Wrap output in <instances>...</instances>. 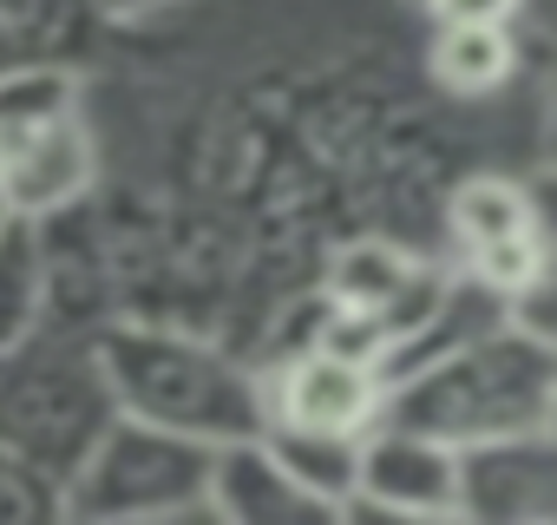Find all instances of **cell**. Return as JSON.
Here are the masks:
<instances>
[{
    "mask_svg": "<svg viewBox=\"0 0 557 525\" xmlns=\"http://www.w3.org/2000/svg\"><path fill=\"white\" fill-rule=\"evenodd\" d=\"M524 66V40L518 27H459V21H433V47H426V73L446 99H498Z\"/></svg>",
    "mask_w": 557,
    "mask_h": 525,
    "instance_id": "30bf717a",
    "label": "cell"
},
{
    "mask_svg": "<svg viewBox=\"0 0 557 525\" xmlns=\"http://www.w3.org/2000/svg\"><path fill=\"white\" fill-rule=\"evenodd\" d=\"M322 296L381 316V322L394 329V355H400V349L433 322V309H440V296H446V277L433 270V262L407 256L400 243H374V236H361V243L335 249Z\"/></svg>",
    "mask_w": 557,
    "mask_h": 525,
    "instance_id": "52a82bcc",
    "label": "cell"
},
{
    "mask_svg": "<svg viewBox=\"0 0 557 525\" xmlns=\"http://www.w3.org/2000/svg\"><path fill=\"white\" fill-rule=\"evenodd\" d=\"M413 8H433V0H413Z\"/></svg>",
    "mask_w": 557,
    "mask_h": 525,
    "instance_id": "7402d4cb",
    "label": "cell"
},
{
    "mask_svg": "<svg viewBox=\"0 0 557 525\" xmlns=\"http://www.w3.org/2000/svg\"><path fill=\"white\" fill-rule=\"evenodd\" d=\"M40 518H66V486L34 460H21L14 447H0V525H40Z\"/></svg>",
    "mask_w": 557,
    "mask_h": 525,
    "instance_id": "9a60e30c",
    "label": "cell"
},
{
    "mask_svg": "<svg viewBox=\"0 0 557 525\" xmlns=\"http://www.w3.org/2000/svg\"><path fill=\"white\" fill-rule=\"evenodd\" d=\"M537 164L557 171V86L544 93V119H537Z\"/></svg>",
    "mask_w": 557,
    "mask_h": 525,
    "instance_id": "ac0fdd59",
    "label": "cell"
},
{
    "mask_svg": "<svg viewBox=\"0 0 557 525\" xmlns=\"http://www.w3.org/2000/svg\"><path fill=\"white\" fill-rule=\"evenodd\" d=\"M275 460H283L335 518H348L355 486H361V440L368 434H329V427H262Z\"/></svg>",
    "mask_w": 557,
    "mask_h": 525,
    "instance_id": "4fadbf2b",
    "label": "cell"
},
{
    "mask_svg": "<svg viewBox=\"0 0 557 525\" xmlns=\"http://www.w3.org/2000/svg\"><path fill=\"white\" fill-rule=\"evenodd\" d=\"M53 309V243L47 223L14 217L0 230V355L27 349Z\"/></svg>",
    "mask_w": 557,
    "mask_h": 525,
    "instance_id": "8fae6325",
    "label": "cell"
},
{
    "mask_svg": "<svg viewBox=\"0 0 557 525\" xmlns=\"http://www.w3.org/2000/svg\"><path fill=\"white\" fill-rule=\"evenodd\" d=\"M210 518L230 525H329L335 512L275 460L269 434L223 440L210 460Z\"/></svg>",
    "mask_w": 557,
    "mask_h": 525,
    "instance_id": "ba28073f",
    "label": "cell"
},
{
    "mask_svg": "<svg viewBox=\"0 0 557 525\" xmlns=\"http://www.w3.org/2000/svg\"><path fill=\"white\" fill-rule=\"evenodd\" d=\"M92 355L119 394V414L177 427L190 440H243L269 427L262 368H243L203 335L158 329V322H106L92 335Z\"/></svg>",
    "mask_w": 557,
    "mask_h": 525,
    "instance_id": "7a4b0ae2",
    "label": "cell"
},
{
    "mask_svg": "<svg viewBox=\"0 0 557 525\" xmlns=\"http://www.w3.org/2000/svg\"><path fill=\"white\" fill-rule=\"evenodd\" d=\"M14 217H21V210H14V197H8V184H0V230H8Z\"/></svg>",
    "mask_w": 557,
    "mask_h": 525,
    "instance_id": "ffe728a7",
    "label": "cell"
},
{
    "mask_svg": "<svg viewBox=\"0 0 557 525\" xmlns=\"http://www.w3.org/2000/svg\"><path fill=\"white\" fill-rule=\"evenodd\" d=\"M348 518H459V447L381 414L361 440Z\"/></svg>",
    "mask_w": 557,
    "mask_h": 525,
    "instance_id": "5b68a950",
    "label": "cell"
},
{
    "mask_svg": "<svg viewBox=\"0 0 557 525\" xmlns=\"http://www.w3.org/2000/svg\"><path fill=\"white\" fill-rule=\"evenodd\" d=\"M269 427H329V434H368L387 414V368L296 342L275 368H262Z\"/></svg>",
    "mask_w": 557,
    "mask_h": 525,
    "instance_id": "8992f818",
    "label": "cell"
},
{
    "mask_svg": "<svg viewBox=\"0 0 557 525\" xmlns=\"http://www.w3.org/2000/svg\"><path fill=\"white\" fill-rule=\"evenodd\" d=\"M119 420V394L86 349H14L0 355V447H14L60 486Z\"/></svg>",
    "mask_w": 557,
    "mask_h": 525,
    "instance_id": "277c9868",
    "label": "cell"
},
{
    "mask_svg": "<svg viewBox=\"0 0 557 525\" xmlns=\"http://www.w3.org/2000/svg\"><path fill=\"white\" fill-rule=\"evenodd\" d=\"M92 178H99V145H92L86 112H73V119L47 125L40 138H27L21 151L0 158V184H8L14 210H21V217H34V223L79 210V204H86V191H92Z\"/></svg>",
    "mask_w": 557,
    "mask_h": 525,
    "instance_id": "9c48e42d",
    "label": "cell"
},
{
    "mask_svg": "<svg viewBox=\"0 0 557 525\" xmlns=\"http://www.w3.org/2000/svg\"><path fill=\"white\" fill-rule=\"evenodd\" d=\"M550 414H557V355L550 335L524 316H505L466 342L407 362L387 388V420H407L446 447L531 434Z\"/></svg>",
    "mask_w": 557,
    "mask_h": 525,
    "instance_id": "6da1fadb",
    "label": "cell"
},
{
    "mask_svg": "<svg viewBox=\"0 0 557 525\" xmlns=\"http://www.w3.org/2000/svg\"><path fill=\"white\" fill-rule=\"evenodd\" d=\"M210 440H190L177 427L119 414L99 447L66 479V518L86 525H171L190 512H210Z\"/></svg>",
    "mask_w": 557,
    "mask_h": 525,
    "instance_id": "3957f363",
    "label": "cell"
},
{
    "mask_svg": "<svg viewBox=\"0 0 557 525\" xmlns=\"http://www.w3.org/2000/svg\"><path fill=\"white\" fill-rule=\"evenodd\" d=\"M537 236H544V283H537V303L524 309V322H550L557 316V171H544L537 164Z\"/></svg>",
    "mask_w": 557,
    "mask_h": 525,
    "instance_id": "2e32d148",
    "label": "cell"
},
{
    "mask_svg": "<svg viewBox=\"0 0 557 525\" xmlns=\"http://www.w3.org/2000/svg\"><path fill=\"white\" fill-rule=\"evenodd\" d=\"M86 112L79 106V80L53 60H27V66H0V158L21 151L27 138H40L47 125Z\"/></svg>",
    "mask_w": 557,
    "mask_h": 525,
    "instance_id": "5bb4252c",
    "label": "cell"
},
{
    "mask_svg": "<svg viewBox=\"0 0 557 525\" xmlns=\"http://www.w3.org/2000/svg\"><path fill=\"white\" fill-rule=\"evenodd\" d=\"M433 21H459V27H524L531 0H433Z\"/></svg>",
    "mask_w": 557,
    "mask_h": 525,
    "instance_id": "e0dca14e",
    "label": "cell"
},
{
    "mask_svg": "<svg viewBox=\"0 0 557 525\" xmlns=\"http://www.w3.org/2000/svg\"><path fill=\"white\" fill-rule=\"evenodd\" d=\"M446 230H453L459 256L492 249L505 236H524V230H537V184L531 178H505V171H472L446 197Z\"/></svg>",
    "mask_w": 557,
    "mask_h": 525,
    "instance_id": "7c38bea8",
    "label": "cell"
},
{
    "mask_svg": "<svg viewBox=\"0 0 557 525\" xmlns=\"http://www.w3.org/2000/svg\"><path fill=\"white\" fill-rule=\"evenodd\" d=\"M99 14H119V21H138V14H158V8H171V0H92Z\"/></svg>",
    "mask_w": 557,
    "mask_h": 525,
    "instance_id": "d6986e66",
    "label": "cell"
},
{
    "mask_svg": "<svg viewBox=\"0 0 557 525\" xmlns=\"http://www.w3.org/2000/svg\"><path fill=\"white\" fill-rule=\"evenodd\" d=\"M544 335H550V355H557V316H550V322H544Z\"/></svg>",
    "mask_w": 557,
    "mask_h": 525,
    "instance_id": "44dd1931",
    "label": "cell"
}]
</instances>
